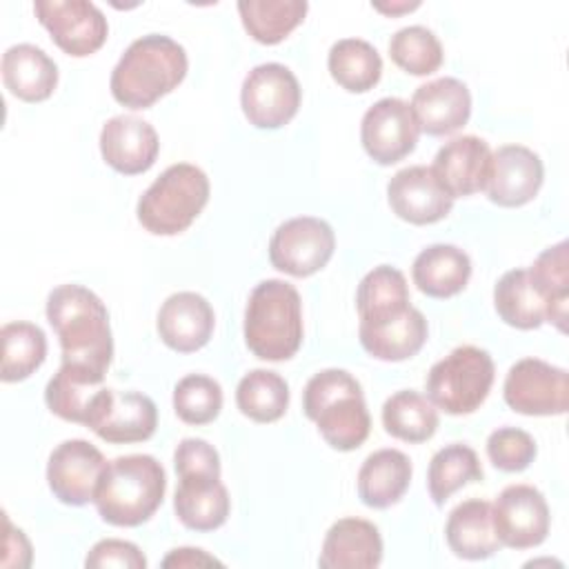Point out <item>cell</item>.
Wrapping results in <instances>:
<instances>
[{
    "instance_id": "31",
    "label": "cell",
    "mask_w": 569,
    "mask_h": 569,
    "mask_svg": "<svg viewBox=\"0 0 569 569\" xmlns=\"http://www.w3.org/2000/svg\"><path fill=\"white\" fill-rule=\"evenodd\" d=\"M327 67L331 78L351 93L373 89L382 76V58L373 44L360 38H342L329 49Z\"/></svg>"
},
{
    "instance_id": "27",
    "label": "cell",
    "mask_w": 569,
    "mask_h": 569,
    "mask_svg": "<svg viewBox=\"0 0 569 569\" xmlns=\"http://www.w3.org/2000/svg\"><path fill=\"white\" fill-rule=\"evenodd\" d=\"M411 460L398 449H378L369 453L358 471V496L371 509L396 505L411 482Z\"/></svg>"
},
{
    "instance_id": "40",
    "label": "cell",
    "mask_w": 569,
    "mask_h": 569,
    "mask_svg": "<svg viewBox=\"0 0 569 569\" xmlns=\"http://www.w3.org/2000/svg\"><path fill=\"white\" fill-rule=\"evenodd\" d=\"M173 409L187 425L213 422L222 409L220 382L202 373L184 376L173 389Z\"/></svg>"
},
{
    "instance_id": "5",
    "label": "cell",
    "mask_w": 569,
    "mask_h": 569,
    "mask_svg": "<svg viewBox=\"0 0 569 569\" xmlns=\"http://www.w3.org/2000/svg\"><path fill=\"white\" fill-rule=\"evenodd\" d=\"M244 342L260 360L296 356L302 345V300L293 284L271 278L253 287L244 309Z\"/></svg>"
},
{
    "instance_id": "39",
    "label": "cell",
    "mask_w": 569,
    "mask_h": 569,
    "mask_svg": "<svg viewBox=\"0 0 569 569\" xmlns=\"http://www.w3.org/2000/svg\"><path fill=\"white\" fill-rule=\"evenodd\" d=\"M391 60L411 76H429L442 64V44L436 33L422 24L398 29L389 40Z\"/></svg>"
},
{
    "instance_id": "12",
    "label": "cell",
    "mask_w": 569,
    "mask_h": 569,
    "mask_svg": "<svg viewBox=\"0 0 569 569\" xmlns=\"http://www.w3.org/2000/svg\"><path fill=\"white\" fill-rule=\"evenodd\" d=\"M33 13L51 40L73 58L96 53L109 33L104 13L87 0H40Z\"/></svg>"
},
{
    "instance_id": "17",
    "label": "cell",
    "mask_w": 569,
    "mask_h": 569,
    "mask_svg": "<svg viewBox=\"0 0 569 569\" xmlns=\"http://www.w3.org/2000/svg\"><path fill=\"white\" fill-rule=\"evenodd\" d=\"M387 200L391 211L411 224H433L453 207V198L425 164L400 169L387 184Z\"/></svg>"
},
{
    "instance_id": "7",
    "label": "cell",
    "mask_w": 569,
    "mask_h": 569,
    "mask_svg": "<svg viewBox=\"0 0 569 569\" xmlns=\"http://www.w3.org/2000/svg\"><path fill=\"white\" fill-rule=\"evenodd\" d=\"M493 376L496 367L489 351L462 345L429 369L425 378L427 398L445 413H473L489 396Z\"/></svg>"
},
{
    "instance_id": "13",
    "label": "cell",
    "mask_w": 569,
    "mask_h": 569,
    "mask_svg": "<svg viewBox=\"0 0 569 569\" xmlns=\"http://www.w3.org/2000/svg\"><path fill=\"white\" fill-rule=\"evenodd\" d=\"M420 127L409 102L400 98H380L360 122V142L367 156L378 164H396L407 158L418 142Z\"/></svg>"
},
{
    "instance_id": "20",
    "label": "cell",
    "mask_w": 569,
    "mask_h": 569,
    "mask_svg": "<svg viewBox=\"0 0 569 569\" xmlns=\"http://www.w3.org/2000/svg\"><path fill=\"white\" fill-rule=\"evenodd\" d=\"M409 107L420 131L427 136H449L467 124L471 93L458 78H436L413 91Z\"/></svg>"
},
{
    "instance_id": "8",
    "label": "cell",
    "mask_w": 569,
    "mask_h": 569,
    "mask_svg": "<svg viewBox=\"0 0 569 569\" xmlns=\"http://www.w3.org/2000/svg\"><path fill=\"white\" fill-rule=\"evenodd\" d=\"M300 84L293 71L280 62L253 67L240 89L242 113L256 129L284 127L300 107Z\"/></svg>"
},
{
    "instance_id": "15",
    "label": "cell",
    "mask_w": 569,
    "mask_h": 569,
    "mask_svg": "<svg viewBox=\"0 0 569 569\" xmlns=\"http://www.w3.org/2000/svg\"><path fill=\"white\" fill-rule=\"evenodd\" d=\"M496 536L502 547L531 549L549 533V505L531 485L505 487L491 505Z\"/></svg>"
},
{
    "instance_id": "6",
    "label": "cell",
    "mask_w": 569,
    "mask_h": 569,
    "mask_svg": "<svg viewBox=\"0 0 569 569\" xmlns=\"http://www.w3.org/2000/svg\"><path fill=\"white\" fill-rule=\"evenodd\" d=\"M209 178L200 167L171 164L140 196L138 222L153 236L182 233L209 202Z\"/></svg>"
},
{
    "instance_id": "18",
    "label": "cell",
    "mask_w": 569,
    "mask_h": 569,
    "mask_svg": "<svg viewBox=\"0 0 569 569\" xmlns=\"http://www.w3.org/2000/svg\"><path fill=\"white\" fill-rule=\"evenodd\" d=\"M160 151L156 129L138 116H113L102 124L100 153L104 162L124 176H138L153 167Z\"/></svg>"
},
{
    "instance_id": "41",
    "label": "cell",
    "mask_w": 569,
    "mask_h": 569,
    "mask_svg": "<svg viewBox=\"0 0 569 569\" xmlns=\"http://www.w3.org/2000/svg\"><path fill=\"white\" fill-rule=\"evenodd\" d=\"M536 440L518 427H500L487 438V456L491 465L507 473L525 471L536 458Z\"/></svg>"
},
{
    "instance_id": "16",
    "label": "cell",
    "mask_w": 569,
    "mask_h": 569,
    "mask_svg": "<svg viewBox=\"0 0 569 569\" xmlns=\"http://www.w3.org/2000/svg\"><path fill=\"white\" fill-rule=\"evenodd\" d=\"M545 167L536 151L522 144H502L491 153L485 193L498 207H522L542 187Z\"/></svg>"
},
{
    "instance_id": "44",
    "label": "cell",
    "mask_w": 569,
    "mask_h": 569,
    "mask_svg": "<svg viewBox=\"0 0 569 569\" xmlns=\"http://www.w3.org/2000/svg\"><path fill=\"white\" fill-rule=\"evenodd\" d=\"M4 558H2V565L7 567L11 556H20V565L22 567H29L31 565V545L27 540V536L20 531V529H13V525L9 522V518L4 516Z\"/></svg>"
},
{
    "instance_id": "4",
    "label": "cell",
    "mask_w": 569,
    "mask_h": 569,
    "mask_svg": "<svg viewBox=\"0 0 569 569\" xmlns=\"http://www.w3.org/2000/svg\"><path fill=\"white\" fill-rule=\"evenodd\" d=\"M167 476L162 465L147 453L111 460L96 489V509L113 527H138L162 505Z\"/></svg>"
},
{
    "instance_id": "26",
    "label": "cell",
    "mask_w": 569,
    "mask_h": 569,
    "mask_svg": "<svg viewBox=\"0 0 569 569\" xmlns=\"http://www.w3.org/2000/svg\"><path fill=\"white\" fill-rule=\"evenodd\" d=\"M173 496L178 520L193 531H213L229 518V493L220 478L213 476H184Z\"/></svg>"
},
{
    "instance_id": "21",
    "label": "cell",
    "mask_w": 569,
    "mask_h": 569,
    "mask_svg": "<svg viewBox=\"0 0 569 569\" xmlns=\"http://www.w3.org/2000/svg\"><path fill=\"white\" fill-rule=\"evenodd\" d=\"M489 160L491 149L482 138L458 136L438 149L431 169L451 198H465L485 189Z\"/></svg>"
},
{
    "instance_id": "34",
    "label": "cell",
    "mask_w": 569,
    "mask_h": 569,
    "mask_svg": "<svg viewBox=\"0 0 569 569\" xmlns=\"http://www.w3.org/2000/svg\"><path fill=\"white\" fill-rule=\"evenodd\" d=\"M409 302V287L407 278L400 269L391 264L373 267L358 284L356 291V309L362 322H371L378 318L393 316L407 309Z\"/></svg>"
},
{
    "instance_id": "24",
    "label": "cell",
    "mask_w": 569,
    "mask_h": 569,
    "mask_svg": "<svg viewBox=\"0 0 569 569\" xmlns=\"http://www.w3.org/2000/svg\"><path fill=\"white\" fill-rule=\"evenodd\" d=\"M445 538L449 549L465 560L491 558L502 545L496 536L491 505L480 498H471L451 509Z\"/></svg>"
},
{
    "instance_id": "35",
    "label": "cell",
    "mask_w": 569,
    "mask_h": 569,
    "mask_svg": "<svg viewBox=\"0 0 569 569\" xmlns=\"http://www.w3.org/2000/svg\"><path fill=\"white\" fill-rule=\"evenodd\" d=\"M482 480L478 453L460 442L438 449L429 462L427 489L431 500L440 507L465 485Z\"/></svg>"
},
{
    "instance_id": "19",
    "label": "cell",
    "mask_w": 569,
    "mask_h": 569,
    "mask_svg": "<svg viewBox=\"0 0 569 569\" xmlns=\"http://www.w3.org/2000/svg\"><path fill=\"white\" fill-rule=\"evenodd\" d=\"M213 325L216 316L209 300L196 291L171 293L156 320L160 340L178 353L202 349L213 333Z\"/></svg>"
},
{
    "instance_id": "29",
    "label": "cell",
    "mask_w": 569,
    "mask_h": 569,
    "mask_svg": "<svg viewBox=\"0 0 569 569\" xmlns=\"http://www.w3.org/2000/svg\"><path fill=\"white\" fill-rule=\"evenodd\" d=\"M567 240L547 247L527 269L529 280L545 302V320L558 331L567 329L569 305V256Z\"/></svg>"
},
{
    "instance_id": "38",
    "label": "cell",
    "mask_w": 569,
    "mask_h": 569,
    "mask_svg": "<svg viewBox=\"0 0 569 569\" xmlns=\"http://www.w3.org/2000/svg\"><path fill=\"white\" fill-rule=\"evenodd\" d=\"M2 338V382H20L29 378L47 358L44 331L24 320L7 322L0 331Z\"/></svg>"
},
{
    "instance_id": "45",
    "label": "cell",
    "mask_w": 569,
    "mask_h": 569,
    "mask_svg": "<svg viewBox=\"0 0 569 569\" xmlns=\"http://www.w3.org/2000/svg\"><path fill=\"white\" fill-rule=\"evenodd\" d=\"M213 565H222L218 558L209 556L202 549H193V547H180L173 549L164 560L162 567H213Z\"/></svg>"
},
{
    "instance_id": "42",
    "label": "cell",
    "mask_w": 569,
    "mask_h": 569,
    "mask_svg": "<svg viewBox=\"0 0 569 569\" xmlns=\"http://www.w3.org/2000/svg\"><path fill=\"white\" fill-rule=\"evenodd\" d=\"M173 467L178 478L184 476H213L220 478V456L202 438H184L173 451Z\"/></svg>"
},
{
    "instance_id": "3",
    "label": "cell",
    "mask_w": 569,
    "mask_h": 569,
    "mask_svg": "<svg viewBox=\"0 0 569 569\" xmlns=\"http://www.w3.org/2000/svg\"><path fill=\"white\" fill-rule=\"evenodd\" d=\"M302 409L318 425L325 442L338 451L358 449L371 431L362 387L345 369L313 373L302 391Z\"/></svg>"
},
{
    "instance_id": "33",
    "label": "cell",
    "mask_w": 569,
    "mask_h": 569,
    "mask_svg": "<svg viewBox=\"0 0 569 569\" xmlns=\"http://www.w3.org/2000/svg\"><path fill=\"white\" fill-rule=\"evenodd\" d=\"M305 0H240L238 13L247 33L260 44L282 42L307 16Z\"/></svg>"
},
{
    "instance_id": "10",
    "label": "cell",
    "mask_w": 569,
    "mask_h": 569,
    "mask_svg": "<svg viewBox=\"0 0 569 569\" xmlns=\"http://www.w3.org/2000/svg\"><path fill=\"white\" fill-rule=\"evenodd\" d=\"M502 396L522 416H562L569 407V373L540 358H522L507 371Z\"/></svg>"
},
{
    "instance_id": "23",
    "label": "cell",
    "mask_w": 569,
    "mask_h": 569,
    "mask_svg": "<svg viewBox=\"0 0 569 569\" xmlns=\"http://www.w3.org/2000/svg\"><path fill=\"white\" fill-rule=\"evenodd\" d=\"M382 562V538L365 518H340L325 536L318 565L322 569H371Z\"/></svg>"
},
{
    "instance_id": "46",
    "label": "cell",
    "mask_w": 569,
    "mask_h": 569,
    "mask_svg": "<svg viewBox=\"0 0 569 569\" xmlns=\"http://www.w3.org/2000/svg\"><path fill=\"white\" fill-rule=\"evenodd\" d=\"M376 11L380 13H387V16H398V13H405V11H413L420 7V2H391V4H382V2H373L371 4Z\"/></svg>"
},
{
    "instance_id": "11",
    "label": "cell",
    "mask_w": 569,
    "mask_h": 569,
    "mask_svg": "<svg viewBox=\"0 0 569 569\" xmlns=\"http://www.w3.org/2000/svg\"><path fill=\"white\" fill-rule=\"evenodd\" d=\"M336 236L329 222L316 216H298L282 222L269 240L271 264L293 278L320 271L333 256Z\"/></svg>"
},
{
    "instance_id": "36",
    "label": "cell",
    "mask_w": 569,
    "mask_h": 569,
    "mask_svg": "<svg viewBox=\"0 0 569 569\" xmlns=\"http://www.w3.org/2000/svg\"><path fill=\"white\" fill-rule=\"evenodd\" d=\"M236 405L253 422H276L289 407V385L276 371L253 369L240 378Z\"/></svg>"
},
{
    "instance_id": "2",
    "label": "cell",
    "mask_w": 569,
    "mask_h": 569,
    "mask_svg": "<svg viewBox=\"0 0 569 569\" xmlns=\"http://www.w3.org/2000/svg\"><path fill=\"white\" fill-rule=\"evenodd\" d=\"M182 44L162 33H147L133 40L111 71L109 89L116 102L129 109H149L173 91L187 76Z\"/></svg>"
},
{
    "instance_id": "1",
    "label": "cell",
    "mask_w": 569,
    "mask_h": 569,
    "mask_svg": "<svg viewBox=\"0 0 569 569\" xmlns=\"http://www.w3.org/2000/svg\"><path fill=\"white\" fill-rule=\"evenodd\" d=\"M47 320L53 327L62 362L107 373L113 358V338L104 302L82 284H60L47 298Z\"/></svg>"
},
{
    "instance_id": "30",
    "label": "cell",
    "mask_w": 569,
    "mask_h": 569,
    "mask_svg": "<svg viewBox=\"0 0 569 569\" xmlns=\"http://www.w3.org/2000/svg\"><path fill=\"white\" fill-rule=\"evenodd\" d=\"M102 380L104 376L91 369L62 362L58 373H53V378L47 382L44 402L58 418L84 425L89 405L102 389Z\"/></svg>"
},
{
    "instance_id": "37",
    "label": "cell",
    "mask_w": 569,
    "mask_h": 569,
    "mask_svg": "<svg viewBox=\"0 0 569 569\" xmlns=\"http://www.w3.org/2000/svg\"><path fill=\"white\" fill-rule=\"evenodd\" d=\"M493 307L509 327L538 329L545 322V302L533 289L527 269H511L493 287Z\"/></svg>"
},
{
    "instance_id": "22",
    "label": "cell",
    "mask_w": 569,
    "mask_h": 569,
    "mask_svg": "<svg viewBox=\"0 0 569 569\" xmlns=\"http://www.w3.org/2000/svg\"><path fill=\"white\" fill-rule=\"evenodd\" d=\"M427 318L416 307H407L400 313L360 322L358 336L362 349L378 360L400 362L416 356L427 342Z\"/></svg>"
},
{
    "instance_id": "9",
    "label": "cell",
    "mask_w": 569,
    "mask_h": 569,
    "mask_svg": "<svg viewBox=\"0 0 569 569\" xmlns=\"http://www.w3.org/2000/svg\"><path fill=\"white\" fill-rule=\"evenodd\" d=\"M84 427L111 445L149 440L158 427L156 402L140 391L102 387L87 411Z\"/></svg>"
},
{
    "instance_id": "25",
    "label": "cell",
    "mask_w": 569,
    "mask_h": 569,
    "mask_svg": "<svg viewBox=\"0 0 569 569\" xmlns=\"http://www.w3.org/2000/svg\"><path fill=\"white\" fill-rule=\"evenodd\" d=\"M2 82L24 102H42L58 84V67L40 47L20 42L2 53Z\"/></svg>"
},
{
    "instance_id": "28",
    "label": "cell",
    "mask_w": 569,
    "mask_h": 569,
    "mask_svg": "<svg viewBox=\"0 0 569 569\" xmlns=\"http://www.w3.org/2000/svg\"><path fill=\"white\" fill-rule=\"evenodd\" d=\"M471 276L469 256L456 244H429L411 267L413 284L429 298H451L460 293Z\"/></svg>"
},
{
    "instance_id": "14",
    "label": "cell",
    "mask_w": 569,
    "mask_h": 569,
    "mask_svg": "<svg viewBox=\"0 0 569 569\" xmlns=\"http://www.w3.org/2000/svg\"><path fill=\"white\" fill-rule=\"evenodd\" d=\"M107 460L98 447L82 438L60 442L47 462V482L51 493L71 507L93 502Z\"/></svg>"
},
{
    "instance_id": "43",
    "label": "cell",
    "mask_w": 569,
    "mask_h": 569,
    "mask_svg": "<svg viewBox=\"0 0 569 569\" xmlns=\"http://www.w3.org/2000/svg\"><path fill=\"white\" fill-rule=\"evenodd\" d=\"M84 567L91 569H109V567H118V569H144L147 567V558L144 553L129 540H118V538H104L100 542H96L87 558H84Z\"/></svg>"
},
{
    "instance_id": "32",
    "label": "cell",
    "mask_w": 569,
    "mask_h": 569,
    "mask_svg": "<svg viewBox=\"0 0 569 569\" xmlns=\"http://www.w3.org/2000/svg\"><path fill=\"white\" fill-rule=\"evenodd\" d=\"M438 422L433 402L413 389L396 391L382 405L385 431L405 442L418 445L429 440L436 433Z\"/></svg>"
}]
</instances>
